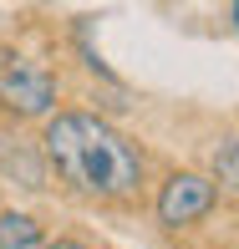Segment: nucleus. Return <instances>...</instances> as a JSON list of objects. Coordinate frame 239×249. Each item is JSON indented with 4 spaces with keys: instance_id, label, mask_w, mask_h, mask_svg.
Returning <instances> with one entry per match:
<instances>
[{
    "instance_id": "f257e3e1",
    "label": "nucleus",
    "mask_w": 239,
    "mask_h": 249,
    "mask_svg": "<svg viewBox=\"0 0 239 249\" xmlns=\"http://www.w3.org/2000/svg\"><path fill=\"white\" fill-rule=\"evenodd\" d=\"M41 163L87 198H128L143 183V153L97 112H51L41 132Z\"/></svg>"
},
{
    "instance_id": "f03ea898",
    "label": "nucleus",
    "mask_w": 239,
    "mask_h": 249,
    "mask_svg": "<svg viewBox=\"0 0 239 249\" xmlns=\"http://www.w3.org/2000/svg\"><path fill=\"white\" fill-rule=\"evenodd\" d=\"M0 107L10 112V117H51L56 107V76L46 66L26 61V56L16 51H0Z\"/></svg>"
},
{
    "instance_id": "7ed1b4c3",
    "label": "nucleus",
    "mask_w": 239,
    "mask_h": 249,
    "mask_svg": "<svg viewBox=\"0 0 239 249\" xmlns=\"http://www.w3.org/2000/svg\"><path fill=\"white\" fill-rule=\"evenodd\" d=\"M219 203V188L209 183L203 173H173L163 183V194H158V219L168 224V229H188V224H199L203 213Z\"/></svg>"
},
{
    "instance_id": "20e7f679",
    "label": "nucleus",
    "mask_w": 239,
    "mask_h": 249,
    "mask_svg": "<svg viewBox=\"0 0 239 249\" xmlns=\"http://www.w3.org/2000/svg\"><path fill=\"white\" fill-rule=\"evenodd\" d=\"M0 173L16 178L20 188H41V178H46V163H41V153L31 148L26 138H10V132H0Z\"/></svg>"
},
{
    "instance_id": "39448f33",
    "label": "nucleus",
    "mask_w": 239,
    "mask_h": 249,
    "mask_svg": "<svg viewBox=\"0 0 239 249\" xmlns=\"http://www.w3.org/2000/svg\"><path fill=\"white\" fill-rule=\"evenodd\" d=\"M0 249H46V234L31 213H16L5 209L0 213Z\"/></svg>"
},
{
    "instance_id": "423d86ee",
    "label": "nucleus",
    "mask_w": 239,
    "mask_h": 249,
    "mask_svg": "<svg viewBox=\"0 0 239 249\" xmlns=\"http://www.w3.org/2000/svg\"><path fill=\"white\" fill-rule=\"evenodd\" d=\"M214 168H219L224 188H234V183H239V138H224L219 148H214Z\"/></svg>"
},
{
    "instance_id": "0eeeda50",
    "label": "nucleus",
    "mask_w": 239,
    "mask_h": 249,
    "mask_svg": "<svg viewBox=\"0 0 239 249\" xmlns=\"http://www.w3.org/2000/svg\"><path fill=\"white\" fill-rule=\"evenodd\" d=\"M46 249H92V244H82V239H56V244H46Z\"/></svg>"
}]
</instances>
